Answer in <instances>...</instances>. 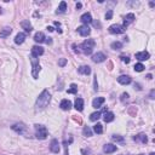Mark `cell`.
Returning a JSON list of instances; mask_svg holds the SVG:
<instances>
[{
    "mask_svg": "<svg viewBox=\"0 0 155 155\" xmlns=\"http://www.w3.org/2000/svg\"><path fill=\"white\" fill-rule=\"evenodd\" d=\"M95 45H96V41L93 40V39H87V40H85L81 45H80V49H81V51L84 52V54L89 56V55L92 54Z\"/></svg>",
    "mask_w": 155,
    "mask_h": 155,
    "instance_id": "2",
    "label": "cell"
},
{
    "mask_svg": "<svg viewBox=\"0 0 155 155\" xmlns=\"http://www.w3.org/2000/svg\"><path fill=\"white\" fill-rule=\"evenodd\" d=\"M110 47L113 49V50H120V49L122 47V44H121L120 41H114V42H111Z\"/></svg>",
    "mask_w": 155,
    "mask_h": 155,
    "instance_id": "30",
    "label": "cell"
},
{
    "mask_svg": "<svg viewBox=\"0 0 155 155\" xmlns=\"http://www.w3.org/2000/svg\"><path fill=\"white\" fill-rule=\"evenodd\" d=\"M120 58H121V61H122V62H124V63H130V57H129V56H125V55H121V56H120Z\"/></svg>",
    "mask_w": 155,
    "mask_h": 155,
    "instance_id": "34",
    "label": "cell"
},
{
    "mask_svg": "<svg viewBox=\"0 0 155 155\" xmlns=\"http://www.w3.org/2000/svg\"><path fill=\"white\" fill-rule=\"evenodd\" d=\"M66 64H67V60H66V58H61L60 62H58V66H60V67H64Z\"/></svg>",
    "mask_w": 155,
    "mask_h": 155,
    "instance_id": "38",
    "label": "cell"
},
{
    "mask_svg": "<svg viewBox=\"0 0 155 155\" xmlns=\"http://www.w3.org/2000/svg\"><path fill=\"white\" fill-rule=\"evenodd\" d=\"M12 130L15 131V132L19 133V135H25L27 131H28V129H27V126H25L23 122H19V124H15V125H13Z\"/></svg>",
    "mask_w": 155,
    "mask_h": 155,
    "instance_id": "5",
    "label": "cell"
},
{
    "mask_svg": "<svg viewBox=\"0 0 155 155\" xmlns=\"http://www.w3.org/2000/svg\"><path fill=\"white\" fill-rule=\"evenodd\" d=\"M99 117H101V111H96V113H92V114L90 115V120L91 121H97Z\"/></svg>",
    "mask_w": 155,
    "mask_h": 155,
    "instance_id": "29",
    "label": "cell"
},
{
    "mask_svg": "<svg viewBox=\"0 0 155 155\" xmlns=\"http://www.w3.org/2000/svg\"><path fill=\"white\" fill-rule=\"evenodd\" d=\"M141 155H143V154H141ZM149 155H155V153H150Z\"/></svg>",
    "mask_w": 155,
    "mask_h": 155,
    "instance_id": "50",
    "label": "cell"
},
{
    "mask_svg": "<svg viewBox=\"0 0 155 155\" xmlns=\"http://www.w3.org/2000/svg\"><path fill=\"white\" fill-rule=\"evenodd\" d=\"M93 24H95V27H101V24L98 22H93Z\"/></svg>",
    "mask_w": 155,
    "mask_h": 155,
    "instance_id": "49",
    "label": "cell"
},
{
    "mask_svg": "<svg viewBox=\"0 0 155 155\" xmlns=\"http://www.w3.org/2000/svg\"><path fill=\"white\" fill-rule=\"evenodd\" d=\"M108 67H109L108 69H109V70H111V67H113V64H111V62H109V64H108Z\"/></svg>",
    "mask_w": 155,
    "mask_h": 155,
    "instance_id": "48",
    "label": "cell"
},
{
    "mask_svg": "<svg viewBox=\"0 0 155 155\" xmlns=\"http://www.w3.org/2000/svg\"><path fill=\"white\" fill-rule=\"evenodd\" d=\"M154 96H155V90H152V91H150V95H149V97L152 98V99H154Z\"/></svg>",
    "mask_w": 155,
    "mask_h": 155,
    "instance_id": "42",
    "label": "cell"
},
{
    "mask_svg": "<svg viewBox=\"0 0 155 155\" xmlns=\"http://www.w3.org/2000/svg\"><path fill=\"white\" fill-rule=\"evenodd\" d=\"M45 42H46L47 45H51V44H52V39H51V38H46V39H45Z\"/></svg>",
    "mask_w": 155,
    "mask_h": 155,
    "instance_id": "41",
    "label": "cell"
},
{
    "mask_svg": "<svg viewBox=\"0 0 155 155\" xmlns=\"http://www.w3.org/2000/svg\"><path fill=\"white\" fill-rule=\"evenodd\" d=\"M25 36H27V35H25V33H18V34L16 35V38H15V42H16V44H22L23 41H24V39H25Z\"/></svg>",
    "mask_w": 155,
    "mask_h": 155,
    "instance_id": "25",
    "label": "cell"
},
{
    "mask_svg": "<svg viewBox=\"0 0 155 155\" xmlns=\"http://www.w3.org/2000/svg\"><path fill=\"white\" fill-rule=\"evenodd\" d=\"M61 109H63V110H70V108H72V102L69 99H63V101L61 102L60 104Z\"/></svg>",
    "mask_w": 155,
    "mask_h": 155,
    "instance_id": "19",
    "label": "cell"
},
{
    "mask_svg": "<svg viewBox=\"0 0 155 155\" xmlns=\"http://www.w3.org/2000/svg\"><path fill=\"white\" fill-rule=\"evenodd\" d=\"M0 13H1V9H0Z\"/></svg>",
    "mask_w": 155,
    "mask_h": 155,
    "instance_id": "51",
    "label": "cell"
},
{
    "mask_svg": "<svg viewBox=\"0 0 155 155\" xmlns=\"http://www.w3.org/2000/svg\"><path fill=\"white\" fill-rule=\"evenodd\" d=\"M105 55L103 54V52H97L96 55H93L92 56V61L95 62V63H101V62H103V61H105Z\"/></svg>",
    "mask_w": 155,
    "mask_h": 155,
    "instance_id": "8",
    "label": "cell"
},
{
    "mask_svg": "<svg viewBox=\"0 0 155 155\" xmlns=\"http://www.w3.org/2000/svg\"><path fill=\"white\" fill-rule=\"evenodd\" d=\"M11 33H12V28H11V27H5V28H3L1 32H0V38H7Z\"/></svg>",
    "mask_w": 155,
    "mask_h": 155,
    "instance_id": "20",
    "label": "cell"
},
{
    "mask_svg": "<svg viewBox=\"0 0 155 155\" xmlns=\"http://www.w3.org/2000/svg\"><path fill=\"white\" fill-rule=\"evenodd\" d=\"M73 49H74V52H78V54H79V50H76V45L75 44L73 45Z\"/></svg>",
    "mask_w": 155,
    "mask_h": 155,
    "instance_id": "46",
    "label": "cell"
},
{
    "mask_svg": "<svg viewBox=\"0 0 155 155\" xmlns=\"http://www.w3.org/2000/svg\"><path fill=\"white\" fill-rule=\"evenodd\" d=\"M135 87H137V90H142V87H141L139 84H135Z\"/></svg>",
    "mask_w": 155,
    "mask_h": 155,
    "instance_id": "43",
    "label": "cell"
},
{
    "mask_svg": "<svg viewBox=\"0 0 155 155\" xmlns=\"http://www.w3.org/2000/svg\"><path fill=\"white\" fill-rule=\"evenodd\" d=\"M34 127H35V136H36L38 139H45L47 137V129L45 126L36 124Z\"/></svg>",
    "mask_w": 155,
    "mask_h": 155,
    "instance_id": "4",
    "label": "cell"
},
{
    "mask_svg": "<svg viewBox=\"0 0 155 155\" xmlns=\"http://www.w3.org/2000/svg\"><path fill=\"white\" fill-rule=\"evenodd\" d=\"M45 39H46V36H45V34L42 32H38L34 35V40L36 41V42H39V44H40V42H44Z\"/></svg>",
    "mask_w": 155,
    "mask_h": 155,
    "instance_id": "21",
    "label": "cell"
},
{
    "mask_svg": "<svg viewBox=\"0 0 155 155\" xmlns=\"http://www.w3.org/2000/svg\"><path fill=\"white\" fill-rule=\"evenodd\" d=\"M114 117H115L114 113H111V111H105L103 119H104L105 122H111V121L114 120Z\"/></svg>",
    "mask_w": 155,
    "mask_h": 155,
    "instance_id": "23",
    "label": "cell"
},
{
    "mask_svg": "<svg viewBox=\"0 0 155 155\" xmlns=\"http://www.w3.org/2000/svg\"><path fill=\"white\" fill-rule=\"evenodd\" d=\"M133 21H135V15H133V13H129V15H126L125 18H124V25H122V27L126 29L127 25L131 24Z\"/></svg>",
    "mask_w": 155,
    "mask_h": 155,
    "instance_id": "11",
    "label": "cell"
},
{
    "mask_svg": "<svg viewBox=\"0 0 155 155\" xmlns=\"http://www.w3.org/2000/svg\"><path fill=\"white\" fill-rule=\"evenodd\" d=\"M125 99H129V93H122L121 95V101L125 102Z\"/></svg>",
    "mask_w": 155,
    "mask_h": 155,
    "instance_id": "40",
    "label": "cell"
},
{
    "mask_svg": "<svg viewBox=\"0 0 155 155\" xmlns=\"http://www.w3.org/2000/svg\"><path fill=\"white\" fill-rule=\"evenodd\" d=\"M78 72H79L80 74H82V75H89V74L91 73V68H90L89 66H81Z\"/></svg>",
    "mask_w": 155,
    "mask_h": 155,
    "instance_id": "24",
    "label": "cell"
},
{
    "mask_svg": "<svg viewBox=\"0 0 155 155\" xmlns=\"http://www.w3.org/2000/svg\"><path fill=\"white\" fill-rule=\"evenodd\" d=\"M73 120L75 121V122H78L79 125H81V124H82V119H81V116H78V115H73Z\"/></svg>",
    "mask_w": 155,
    "mask_h": 155,
    "instance_id": "36",
    "label": "cell"
},
{
    "mask_svg": "<svg viewBox=\"0 0 155 155\" xmlns=\"http://www.w3.org/2000/svg\"><path fill=\"white\" fill-rule=\"evenodd\" d=\"M93 131H95L97 135L103 133V126H102V124H96L95 126H93Z\"/></svg>",
    "mask_w": 155,
    "mask_h": 155,
    "instance_id": "28",
    "label": "cell"
},
{
    "mask_svg": "<svg viewBox=\"0 0 155 155\" xmlns=\"http://www.w3.org/2000/svg\"><path fill=\"white\" fill-rule=\"evenodd\" d=\"M66 10H67V4H66V1H62V3L60 4V6H58L56 13H64Z\"/></svg>",
    "mask_w": 155,
    "mask_h": 155,
    "instance_id": "27",
    "label": "cell"
},
{
    "mask_svg": "<svg viewBox=\"0 0 155 155\" xmlns=\"http://www.w3.org/2000/svg\"><path fill=\"white\" fill-rule=\"evenodd\" d=\"M116 146H114V144H105L104 147H103V152L105 153V154H111V153L116 152Z\"/></svg>",
    "mask_w": 155,
    "mask_h": 155,
    "instance_id": "13",
    "label": "cell"
},
{
    "mask_svg": "<svg viewBox=\"0 0 155 155\" xmlns=\"http://www.w3.org/2000/svg\"><path fill=\"white\" fill-rule=\"evenodd\" d=\"M75 109L78 111H82V109H84V99L82 98H76L75 99Z\"/></svg>",
    "mask_w": 155,
    "mask_h": 155,
    "instance_id": "22",
    "label": "cell"
},
{
    "mask_svg": "<svg viewBox=\"0 0 155 155\" xmlns=\"http://www.w3.org/2000/svg\"><path fill=\"white\" fill-rule=\"evenodd\" d=\"M150 57V55L147 52V51H143V52H137L136 54V58L138 61H147Z\"/></svg>",
    "mask_w": 155,
    "mask_h": 155,
    "instance_id": "18",
    "label": "cell"
},
{
    "mask_svg": "<svg viewBox=\"0 0 155 155\" xmlns=\"http://www.w3.org/2000/svg\"><path fill=\"white\" fill-rule=\"evenodd\" d=\"M111 139H113L114 142L119 143V144H125V139H124L122 136H119V135H113V136H111Z\"/></svg>",
    "mask_w": 155,
    "mask_h": 155,
    "instance_id": "26",
    "label": "cell"
},
{
    "mask_svg": "<svg viewBox=\"0 0 155 155\" xmlns=\"http://www.w3.org/2000/svg\"><path fill=\"white\" fill-rule=\"evenodd\" d=\"M117 81L121 85H129V84H131V78L129 75H121L117 78Z\"/></svg>",
    "mask_w": 155,
    "mask_h": 155,
    "instance_id": "14",
    "label": "cell"
},
{
    "mask_svg": "<svg viewBox=\"0 0 155 155\" xmlns=\"http://www.w3.org/2000/svg\"><path fill=\"white\" fill-rule=\"evenodd\" d=\"M111 17H113V10H109V11L105 13V19L109 21V19H111Z\"/></svg>",
    "mask_w": 155,
    "mask_h": 155,
    "instance_id": "37",
    "label": "cell"
},
{
    "mask_svg": "<svg viewBox=\"0 0 155 155\" xmlns=\"http://www.w3.org/2000/svg\"><path fill=\"white\" fill-rule=\"evenodd\" d=\"M129 114L132 115V116H136V114H137V109H136L135 107H131L130 109H129Z\"/></svg>",
    "mask_w": 155,
    "mask_h": 155,
    "instance_id": "35",
    "label": "cell"
},
{
    "mask_svg": "<svg viewBox=\"0 0 155 155\" xmlns=\"http://www.w3.org/2000/svg\"><path fill=\"white\" fill-rule=\"evenodd\" d=\"M82 133H84V136H86V137H91L92 136V130L89 126H85L84 127V130H82Z\"/></svg>",
    "mask_w": 155,
    "mask_h": 155,
    "instance_id": "31",
    "label": "cell"
},
{
    "mask_svg": "<svg viewBox=\"0 0 155 155\" xmlns=\"http://www.w3.org/2000/svg\"><path fill=\"white\" fill-rule=\"evenodd\" d=\"M81 7H82L81 3H78V4H76V9H81Z\"/></svg>",
    "mask_w": 155,
    "mask_h": 155,
    "instance_id": "45",
    "label": "cell"
},
{
    "mask_svg": "<svg viewBox=\"0 0 155 155\" xmlns=\"http://www.w3.org/2000/svg\"><path fill=\"white\" fill-rule=\"evenodd\" d=\"M133 139H135L136 142H141V143H143V144H146V143L148 142V138H147L146 133H139V135H137V136L133 137Z\"/></svg>",
    "mask_w": 155,
    "mask_h": 155,
    "instance_id": "17",
    "label": "cell"
},
{
    "mask_svg": "<svg viewBox=\"0 0 155 155\" xmlns=\"http://www.w3.org/2000/svg\"><path fill=\"white\" fill-rule=\"evenodd\" d=\"M104 101H105L104 97H97V98H95V99H93V102H92V107L96 108V109H97V108H101V105L104 103Z\"/></svg>",
    "mask_w": 155,
    "mask_h": 155,
    "instance_id": "15",
    "label": "cell"
},
{
    "mask_svg": "<svg viewBox=\"0 0 155 155\" xmlns=\"http://www.w3.org/2000/svg\"><path fill=\"white\" fill-rule=\"evenodd\" d=\"M133 68H135V70H136V72H143L146 67L143 66L142 63H137V64H135V67H133Z\"/></svg>",
    "mask_w": 155,
    "mask_h": 155,
    "instance_id": "32",
    "label": "cell"
},
{
    "mask_svg": "<svg viewBox=\"0 0 155 155\" xmlns=\"http://www.w3.org/2000/svg\"><path fill=\"white\" fill-rule=\"evenodd\" d=\"M21 25H22V28L25 30V33H30L33 30V27H32V24L29 23L28 19H24V21H22V22H21Z\"/></svg>",
    "mask_w": 155,
    "mask_h": 155,
    "instance_id": "16",
    "label": "cell"
},
{
    "mask_svg": "<svg viewBox=\"0 0 155 155\" xmlns=\"http://www.w3.org/2000/svg\"><path fill=\"white\" fill-rule=\"evenodd\" d=\"M54 24L56 25L57 28H60V27H61V23H60V22H54Z\"/></svg>",
    "mask_w": 155,
    "mask_h": 155,
    "instance_id": "44",
    "label": "cell"
},
{
    "mask_svg": "<svg viewBox=\"0 0 155 155\" xmlns=\"http://www.w3.org/2000/svg\"><path fill=\"white\" fill-rule=\"evenodd\" d=\"M78 92V86L75 84H72L70 85V89L68 90V93H76Z\"/></svg>",
    "mask_w": 155,
    "mask_h": 155,
    "instance_id": "33",
    "label": "cell"
},
{
    "mask_svg": "<svg viewBox=\"0 0 155 155\" xmlns=\"http://www.w3.org/2000/svg\"><path fill=\"white\" fill-rule=\"evenodd\" d=\"M47 30H49V32H54L55 29L52 28V27H47Z\"/></svg>",
    "mask_w": 155,
    "mask_h": 155,
    "instance_id": "47",
    "label": "cell"
},
{
    "mask_svg": "<svg viewBox=\"0 0 155 155\" xmlns=\"http://www.w3.org/2000/svg\"><path fill=\"white\" fill-rule=\"evenodd\" d=\"M109 32L111 34H122V33H125V28L120 24H113L109 27Z\"/></svg>",
    "mask_w": 155,
    "mask_h": 155,
    "instance_id": "6",
    "label": "cell"
},
{
    "mask_svg": "<svg viewBox=\"0 0 155 155\" xmlns=\"http://www.w3.org/2000/svg\"><path fill=\"white\" fill-rule=\"evenodd\" d=\"M93 85H95V91H97L98 90V84H97V76H95V79H93Z\"/></svg>",
    "mask_w": 155,
    "mask_h": 155,
    "instance_id": "39",
    "label": "cell"
},
{
    "mask_svg": "<svg viewBox=\"0 0 155 155\" xmlns=\"http://www.w3.org/2000/svg\"><path fill=\"white\" fill-rule=\"evenodd\" d=\"M80 21H81L82 23L85 25H87L89 23H91L92 22V17H91V13H89V12H86V13H84L81 17H80Z\"/></svg>",
    "mask_w": 155,
    "mask_h": 155,
    "instance_id": "12",
    "label": "cell"
},
{
    "mask_svg": "<svg viewBox=\"0 0 155 155\" xmlns=\"http://www.w3.org/2000/svg\"><path fill=\"white\" fill-rule=\"evenodd\" d=\"M50 99H51V96L49 93V91L47 90H44L40 93V96L38 97V99H36V108L42 109V108L47 107L49 103H50Z\"/></svg>",
    "mask_w": 155,
    "mask_h": 155,
    "instance_id": "1",
    "label": "cell"
},
{
    "mask_svg": "<svg viewBox=\"0 0 155 155\" xmlns=\"http://www.w3.org/2000/svg\"><path fill=\"white\" fill-rule=\"evenodd\" d=\"M44 54V49L41 47V46H38V45H35L32 47V56L33 57H39L41 55Z\"/></svg>",
    "mask_w": 155,
    "mask_h": 155,
    "instance_id": "9",
    "label": "cell"
},
{
    "mask_svg": "<svg viewBox=\"0 0 155 155\" xmlns=\"http://www.w3.org/2000/svg\"><path fill=\"white\" fill-rule=\"evenodd\" d=\"M50 150L55 154H58L61 150V147H60V142L58 139H52L51 141V144H50Z\"/></svg>",
    "mask_w": 155,
    "mask_h": 155,
    "instance_id": "7",
    "label": "cell"
},
{
    "mask_svg": "<svg viewBox=\"0 0 155 155\" xmlns=\"http://www.w3.org/2000/svg\"><path fill=\"white\" fill-rule=\"evenodd\" d=\"M78 32H79V34L81 35V36H87V35H90V33H91V30H90L89 25H80L79 28H78Z\"/></svg>",
    "mask_w": 155,
    "mask_h": 155,
    "instance_id": "10",
    "label": "cell"
},
{
    "mask_svg": "<svg viewBox=\"0 0 155 155\" xmlns=\"http://www.w3.org/2000/svg\"><path fill=\"white\" fill-rule=\"evenodd\" d=\"M30 63H32V67H33V70H32L33 78H34V79H38L39 72L41 70V67H40V63H39L38 57H33V56H30Z\"/></svg>",
    "mask_w": 155,
    "mask_h": 155,
    "instance_id": "3",
    "label": "cell"
}]
</instances>
